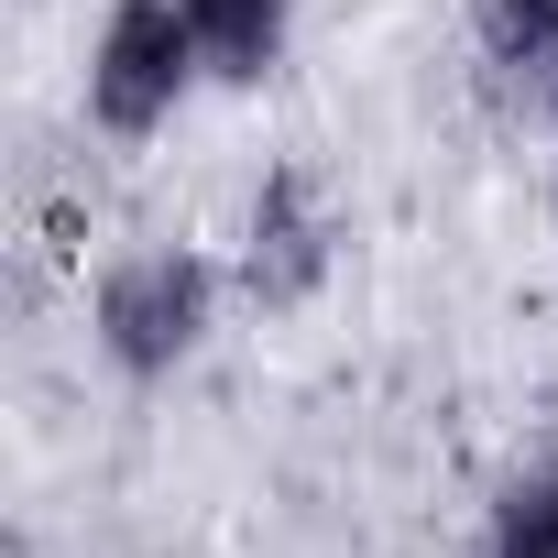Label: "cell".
Here are the masks:
<instances>
[{
    "instance_id": "cell-1",
    "label": "cell",
    "mask_w": 558,
    "mask_h": 558,
    "mask_svg": "<svg viewBox=\"0 0 558 558\" xmlns=\"http://www.w3.org/2000/svg\"><path fill=\"white\" fill-rule=\"evenodd\" d=\"M208 318H219V263L186 252V241L121 252V263L99 274V296H88V340H99V362H110L121 384L186 373L197 340H208Z\"/></svg>"
},
{
    "instance_id": "cell-2",
    "label": "cell",
    "mask_w": 558,
    "mask_h": 558,
    "mask_svg": "<svg viewBox=\"0 0 558 558\" xmlns=\"http://www.w3.org/2000/svg\"><path fill=\"white\" fill-rule=\"evenodd\" d=\"M208 56L186 34V0H110V23L88 45V121L110 143H154L186 99H197Z\"/></svg>"
},
{
    "instance_id": "cell-3",
    "label": "cell",
    "mask_w": 558,
    "mask_h": 558,
    "mask_svg": "<svg viewBox=\"0 0 558 558\" xmlns=\"http://www.w3.org/2000/svg\"><path fill=\"white\" fill-rule=\"evenodd\" d=\"M329 263H340V219H329L318 175H307V165H274V175L252 186V230H241V286H252L263 307H307V296L329 286Z\"/></svg>"
},
{
    "instance_id": "cell-4",
    "label": "cell",
    "mask_w": 558,
    "mask_h": 558,
    "mask_svg": "<svg viewBox=\"0 0 558 558\" xmlns=\"http://www.w3.org/2000/svg\"><path fill=\"white\" fill-rule=\"evenodd\" d=\"M186 34L208 56V88H263L296 45V0H186Z\"/></svg>"
},
{
    "instance_id": "cell-5",
    "label": "cell",
    "mask_w": 558,
    "mask_h": 558,
    "mask_svg": "<svg viewBox=\"0 0 558 558\" xmlns=\"http://www.w3.org/2000/svg\"><path fill=\"white\" fill-rule=\"evenodd\" d=\"M471 34H482V66L504 88L558 110V0H471Z\"/></svg>"
},
{
    "instance_id": "cell-6",
    "label": "cell",
    "mask_w": 558,
    "mask_h": 558,
    "mask_svg": "<svg viewBox=\"0 0 558 558\" xmlns=\"http://www.w3.org/2000/svg\"><path fill=\"white\" fill-rule=\"evenodd\" d=\"M482 558H558V449H536V460H514L493 482Z\"/></svg>"
}]
</instances>
